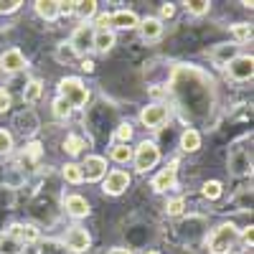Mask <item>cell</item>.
<instances>
[{"instance_id":"1","label":"cell","mask_w":254,"mask_h":254,"mask_svg":"<svg viewBox=\"0 0 254 254\" xmlns=\"http://www.w3.org/2000/svg\"><path fill=\"white\" fill-rule=\"evenodd\" d=\"M249 142H252V137H242L231 145V150H229L226 165H229L231 176H237V178L252 176V147H247Z\"/></svg>"},{"instance_id":"2","label":"cell","mask_w":254,"mask_h":254,"mask_svg":"<svg viewBox=\"0 0 254 254\" xmlns=\"http://www.w3.org/2000/svg\"><path fill=\"white\" fill-rule=\"evenodd\" d=\"M237 239H239V229L234 224H221L211 231V237L206 239V247L211 254H229L231 247L237 244Z\"/></svg>"},{"instance_id":"3","label":"cell","mask_w":254,"mask_h":254,"mask_svg":"<svg viewBox=\"0 0 254 254\" xmlns=\"http://www.w3.org/2000/svg\"><path fill=\"white\" fill-rule=\"evenodd\" d=\"M59 97H64L69 104H71V110L74 107H84L89 99V92L87 87H84V81L76 79V76H66V79H61L59 81Z\"/></svg>"},{"instance_id":"4","label":"cell","mask_w":254,"mask_h":254,"mask_svg":"<svg viewBox=\"0 0 254 254\" xmlns=\"http://www.w3.org/2000/svg\"><path fill=\"white\" fill-rule=\"evenodd\" d=\"M132 160H135V168H137V173H147L150 168L158 165L160 160V150H158V145L155 142H140L137 145V150H132Z\"/></svg>"},{"instance_id":"5","label":"cell","mask_w":254,"mask_h":254,"mask_svg":"<svg viewBox=\"0 0 254 254\" xmlns=\"http://www.w3.org/2000/svg\"><path fill=\"white\" fill-rule=\"evenodd\" d=\"M81 178L84 181H99L107 176V158H102V155H87V160H84L81 165Z\"/></svg>"},{"instance_id":"6","label":"cell","mask_w":254,"mask_h":254,"mask_svg":"<svg viewBox=\"0 0 254 254\" xmlns=\"http://www.w3.org/2000/svg\"><path fill=\"white\" fill-rule=\"evenodd\" d=\"M92 44H94V26H79L74 33H71V38H69V46L74 49V54L76 56H81V54H87L89 49H92Z\"/></svg>"},{"instance_id":"7","label":"cell","mask_w":254,"mask_h":254,"mask_svg":"<svg viewBox=\"0 0 254 254\" xmlns=\"http://www.w3.org/2000/svg\"><path fill=\"white\" fill-rule=\"evenodd\" d=\"M168 117H171V112H168L165 104H147V107H142V112H140V122L145 127H153V130L160 127V125H165Z\"/></svg>"},{"instance_id":"8","label":"cell","mask_w":254,"mask_h":254,"mask_svg":"<svg viewBox=\"0 0 254 254\" xmlns=\"http://www.w3.org/2000/svg\"><path fill=\"white\" fill-rule=\"evenodd\" d=\"M127 186H130V176L117 168V171H110L107 176H104L102 190H104L107 196H120V193H125V190H127Z\"/></svg>"},{"instance_id":"9","label":"cell","mask_w":254,"mask_h":254,"mask_svg":"<svg viewBox=\"0 0 254 254\" xmlns=\"http://www.w3.org/2000/svg\"><path fill=\"white\" fill-rule=\"evenodd\" d=\"M176 178H178V160H171V165L153 178V190L155 193H165V190L176 188Z\"/></svg>"},{"instance_id":"10","label":"cell","mask_w":254,"mask_h":254,"mask_svg":"<svg viewBox=\"0 0 254 254\" xmlns=\"http://www.w3.org/2000/svg\"><path fill=\"white\" fill-rule=\"evenodd\" d=\"M226 66H229V76H231V79L247 81V79H252V74H254V59H252V56H237V59H231Z\"/></svg>"},{"instance_id":"11","label":"cell","mask_w":254,"mask_h":254,"mask_svg":"<svg viewBox=\"0 0 254 254\" xmlns=\"http://www.w3.org/2000/svg\"><path fill=\"white\" fill-rule=\"evenodd\" d=\"M89 244H92V237L81 226H71L66 231V237H64V247H69L71 252H87Z\"/></svg>"},{"instance_id":"12","label":"cell","mask_w":254,"mask_h":254,"mask_svg":"<svg viewBox=\"0 0 254 254\" xmlns=\"http://www.w3.org/2000/svg\"><path fill=\"white\" fill-rule=\"evenodd\" d=\"M64 208L71 219H84L89 216V201L79 196V193H71V196H64Z\"/></svg>"},{"instance_id":"13","label":"cell","mask_w":254,"mask_h":254,"mask_svg":"<svg viewBox=\"0 0 254 254\" xmlns=\"http://www.w3.org/2000/svg\"><path fill=\"white\" fill-rule=\"evenodd\" d=\"M0 69H5L8 74H15L20 69H26V56L20 54V49H8L0 56Z\"/></svg>"},{"instance_id":"14","label":"cell","mask_w":254,"mask_h":254,"mask_svg":"<svg viewBox=\"0 0 254 254\" xmlns=\"http://www.w3.org/2000/svg\"><path fill=\"white\" fill-rule=\"evenodd\" d=\"M110 26H115L120 31H132V28L140 26V18H137L135 10H117V13L110 15Z\"/></svg>"},{"instance_id":"15","label":"cell","mask_w":254,"mask_h":254,"mask_svg":"<svg viewBox=\"0 0 254 254\" xmlns=\"http://www.w3.org/2000/svg\"><path fill=\"white\" fill-rule=\"evenodd\" d=\"M13 125L18 127V132H20V135H33V132H36V127H38V117H36V112L23 110V112H18V115H15Z\"/></svg>"},{"instance_id":"16","label":"cell","mask_w":254,"mask_h":254,"mask_svg":"<svg viewBox=\"0 0 254 254\" xmlns=\"http://www.w3.org/2000/svg\"><path fill=\"white\" fill-rule=\"evenodd\" d=\"M239 56V46L237 44H219L214 51H211V61L219 64V66H226L231 59Z\"/></svg>"},{"instance_id":"17","label":"cell","mask_w":254,"mask_h":254,"mask_svg":"<svg viewBox=\"0 0 254 254\" xmlns=\"http://www.w3.org/2000/svg\"><path fill=\"white\" fill-rule=\"evenodd\" d=\"M10 234L18 239V242H23V244H33V242H38V229L33 226V224H13L10 226Z\"/></svg>"},{"instance_id":"18","label":"cell","mask_w":254,"mask_h":254,"mask_svg":"<svg viewBox=\"0 0 254 254\" xmlns=\"http://www.w3.org/2000/svg\"><path fill=\"white\" fill-rule=\"evenodd\" d=\"M140 33H142V38L145 41H155V38H160V33H163V20H158V18H145V20H140Z\"/></svg>"},{"instance_id":"19","label":"cell","mask_w":254,"mask_h":254,"mask_svg":"<svg viewBox=\"0 0 254 254\" xmlns=\"http://www.w3.org/2000/svg\"><path fill=\"white\" fill-rule=\"evenodd\" d=\"M115 46V33L110 31V28H99V31H94V44H92V49L94 51H99V54H107L110 49Z\"/></svg>"},{"instance_id":"20","label":"cell","mask_w":254,"mask_h":254,"mask_svg":"<svg viewBox=\"0 0 254 254\" xmlns=\"http://www.w3.org/2000/svg\"><path fill=\"white\" fill-rule=\"evenodd\" d=\"M23 242H18L10 231H3V234H0V254H20L23 252Z\"/></svg>"},{"instance_id":"21","label":"cell","mask_w":254,"mask_h":254,"mask_svg":"<svg viewBox=\"0 0 254 254\" xmlns=\"http://www.w3.org/2000/svg\"><path fill=\"white\" fill-rule=\"evenodd\" d=\"M36 13L44 20H54L59 15V3H56V0H38V3H36Z\"/></svg>"},{"instance_id":"22","label":"cell","mask_w":254,"mask_h":254,"mask_svg":"<svg viewBox=\"0 0 254 254\" xmlns=\"http://www.w3.org/2000/svg\"><path fill=\"white\" fill-rule=\"evenodd\" d=\"M181 147H183L186 153H196L198 147H201V135L196 130H186L181 135Z\"/></svg>"},{"instance_id":"23","label":"cell","mask_w":254,"mask_h":254,"mask_svg":"<svg viewBox=\"0 0 254 254\" xmlns=\"http://www.w3.org/2000/svg\"><path fill=\"white\" fill-rule=\"evenodd\" d=\"M3 181H5V186H8V188H20V186L26 183V173L20 171L18 165H13V168H8V171H5Z\"/></svg>"},{"instance_id":"24","label":"cell","mask_w":254,"mask_h":254,"mask_svg":"<svg viewBox=\"0 0 254 254\" xmlns=\"http://www.w3.org/2000/svg\"><path fill=\"white\" fill-rule=\"evenodd\" d=\"M41 94H44V84H41L38 79H33V81L26 84V89H23V102L33 104V102L41 99Z\"/></svg>"},{"instance_id":"25","label":"cell","mask_w":254,"mask_h":254,"mask_svg":"<svg viewBox=\"0 0 254 254\" xmlns=\"http://www.w3.org/2000/svg\"><path fill=\"white\" fill-rule=\"evenodd\" d=\"M84 147H87V142H84V137H79V135H66V140H64V150H66L69 155H79Z\"/></svg>"},{"instance_id":"26","label":"cell","mask_w":254,"mask_h":254,"mask_svg":"<svg viewBox=\"0 0 254 254\" xmlns=\"http://www.w3.org/2000/svg\"><path fill=\"white\" fill-rule=\"evenodd\" d=\"M74 13L81 18V20H87L97 13V0H84V3H74Z\"/></svg>"},{"instance_id":"27","label":"cell","mask_w":254,"mask_h":254,"mask_svg":"<svg viewBox=\"0 0 254 254\" xmlns=\"http://www.w3.org/2000/svg\"><path fill=\"white\" fill-rule=\"evenodd\" d=\"M112 160L115 163H122V165L130 163L132 160V147L130 145H115L112 147Z\"/></svg>"},{"instance_id":"28","label":"cell","mask_w":254,"mask_h":254,"mask_svg":"<svg viewBox=\"0 0 254 254\" xmlns=\"http://www.w3.org/2000/svg\"><path fill=\"white\" fill-rule=\"evenodd\" d=\"M234 206L239 211H249L252 208V188H242L239 193L234 196Z\"/></svg>"},{"instance_id":"29","label":"cell","mask_w":254,"mask_h":254,"mask_svg":"<svg viewBox=\"0 0 254 254\" xmlns=\"http://www.w3.org/2000/svg\"><path fill=\"white\" fill-rule=\"evenodd\" d=\"M201 193H203L208 201H216V198L221 196V183H219V181H206L203 188H201Z\"/></svg>"},{"instance_id":"30","label":"cell","mask_w":254,"mask_h":254,"mask_svg":"<svg viewBox=\"0 0 254 254\" xmlns=\"http://www.w3.org/2000/svg\"><path fill=\"white\" fill-rule=\"evenodd\" d=\"M54 115H56L59 120H66V117L71 115V104L64 99V97H56V99H54Z\"/></svg>"},{"instance_id":"31","label":"cell","mask_w":254,"mask_h":254,"mask_svg":"<svg viewBox=\"0 0 254 254\" xmlns=\"http://www.w3.org/2000/svg\"><path fill=\"white\" fill-rule=\"evenodd\" d=\"M115 137L120 140V145H127L132 140V125L130 122H120L117 130H115Z\"/></svg>"},{"instance_id":"32","label":"cell","mask_w":254,"mask_h":254,"mask_svg":"<svg viewBox=\"0 0 254 254\" xmlns=\"http://www.w3.org/2000/svg\"><path fill=\"white\" fill-rule=\"evenodd\" d=\"M64 178H66L69 183H81L84 181L81 178V168L76 163H66V165H64Z\"/></svg>"},{"instance_id":"33","label":"cell","mask_w":254,"mask_h":254,"mask_svg":"<svg viewBox=\"0 0 254 254\" xmlns=\"http://www.w3.org/2000/svg\"><path fill=\"white\" fill-rule=\"evenodd\" d=\"M186 8H188V13H193V15H203V13H208L211 3L208 0H188Z\"/></svg>"},{"instance_id":"34","label":"cell","mask_w":254,"mask_h":254,"mask_svg":"<svg viewBox=\"0 0 254 254\" xmlns=\"http://www.w3.org/2000/svg\"><path fill=\"white\" fill-rule=\"evenodd\" d=\"M231 33H234V38L239 41V44H244V41L252 38V26H247V23H237V26H231Z\"/></svg>"},{"instance_id":"35","label":"cell","mask_w":254,"mask_h":254,"mask_svg":"<svg viewBox=\"0 0 254 254\" xmlns=\"http://www.w3.org/2000/svg\"><path fill=\"white\" fill-rule=\"evenodd\" d=\"M56 59H59V61H74V59H76L74 49L69 46V41H64V44H59V49H56Z\"/></svg>"},{"instance_id":"36","label":"cell","mask_w":254,"mask_h":254,"mask_svg":"<svg viewBox=\"0 0 254 254\" xmlns=\"http://www.w3.org/2000/svg\"><path fill=\"white\" fill-rule=\"evenodd\" d=\"M10 150H13V135L0 127V155H8Z\"/></svg>"},{"instance_id":"37","label":"cell","mask_w":254,"mask_h":254,"mask_svg":"<svg viewBox=\"0 0 254 254\" xmlns=\"http://www.w3.org/2000/svg\"><path fill=\"white\" fill-rule=\"evenodd\" d=\"M38 158H41V142H31V145H26L23 160H26V163H36Z\"/></svg>"},{"instance_id":"38","label":"cell","mask_w":254,"mask_h":254,"mask_svg":"<svg viewBox=\"0 0 254 254\" xmlns=\"http://www.w3.org/2000/svg\"><path fill=\"white\" fill-rule=\"evenodd\" d=\"M183 208H186V201L183 198H173V201H168V206H165L168 216H181Z\"/></svg>"},{"instance_id":"39","label":"cell","mask_w":254,"mask_h":254,"mask_svg":"<svg viewBox=\"0 0 254 254\" xmlns=\"http://www.w3.org/2000/svg\"><path fill=\"white\" fill-rule=\"evenodd\" d=\"M20 5V0H0V15H8V13H15Z\"/></svg>"},{"instance_id":"40","label":"cell","mask_w":254,"mask_h":254,"mask_svg":"<svg viewBox=\"0 0 254 254\" xmlns=\"http://www.w3.org/2000/svg\"><path fill=\"white\" fill-rule=\"evenodd\" d=\"M8 107H10V92L0 87V115H3Z\"/></svg>"},{"instance_id":"41","label":"cell","mask_w":254,"mask_h":254,"mask_svg":"<svg viewBox=\"0 0 254 254\" xmlns=\"http://www.w3.org/2000/svg\"><path fill=\"white\" fill-rule=\"evenodd\" d=\"M173 13H176V5L173 3H163L160 5V18H173ZM158 18V20H160Z\"/></svg>"},{"instance_id":"42","label":"cell","mask_w":254,"mask_h":254,"mask_svg":"<svg viewBox=\"0 0 254 254\" xmlns=\"http://www.w3.org/2000/svg\"><path fill=\"white\" fill-rule=\"evenodd\" d=\"M74 13V3H59V15H71Z\"/></svg>"},{"instance_id":"43","label":"cell","mask_w":254,"mask_h":254,"mask_svg":"<svg viewBox=\"0 0 254 254\" xmlns=\"http://www.w3.org/2000/svg\"><path fill=\"white\" fill-rule=\"evenodd\" d=\"M242 239H244V244H249L252 247V242H254V231H252V226H247L244 231H242V234H239Z\"/></svg>"},{"instance_id":"44","label":"cell","mask_w":254,"mask_h":254,"mask_svg":"<svg viewBox=\"0 0 254 254\" xmlns=\"http://www.w3.org/2000/svg\"><path fill=\"white\" fill-rule=\"evenodd\" d=\"M81 69H84V71H94V64H92L89 59H84V61H81Z\"/></svg>"},{"instance_id":"45","label":"cell","mask_w":254,"mask_h":254,"mask_svg":"<svg viewBox=\"0 0 254 254\" xmlns=\"http://www.w3.org/2000/svg\"><path fill=\"white\" fill-rule=\"evenodd\" d=\"M110 254H132L130 249H122V247H115V249H110Z\"/></svg>"},{"instance_id":"46","label":"cell","mask_w":254,"mask_h":254,"mask_svg":"<svg viewBox=\"0 0 254 254\" xmlns=\"http://www.w3.org/2000/svg\"><path fill=\"white\" fill-rule=\"evenodd\" d=\"M145 254H158V252H145Z\"/></svg>"}]
</instances>
